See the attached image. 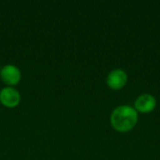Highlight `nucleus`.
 Instances as JSON below:
<instances>
[{"label": "nucleus", "instance_id": "obj_3", "mask_svg": "<svg viewBox=\"0 0 160 160\" xmlns=\"http://www.w3.org/2000/svg\"><path fill=\"white\" fill-rule=\"evenodd\" d=\"M133 105H134L133 108L136 110L138 113L147 114V113H151L156 110L158 101L153 95L146 93L137 97Z\"/></svg>", "mask_w": 160, "mask_h": 160}, {"label": "nucleus", "instance_id": "obj_2", "mask_svg": "<svg viewBox=\"0 0 160 160\" xmlns=\"http://www.w3.org/2000/svg\"><path fill=\"white\" fill-rule=\"evenodd\" d=\"M128 81V73L122 68H114L109 72L106 78V84L107 86L113 90L119 91L123 89Z\"/></svg>", "mask_w": 160, "mask_h": 160}, {"label": "nucleus", "instance_id": "obj_1", "mask_svg": "<svg viewBox=\"0 0 160 160\" xmlns=\"http://www.w3.org/2000/svg\"><path fill=\"white\" fill-rule=\"evenodd\" d=\"M139 122V113L130 105H119L110 115L112 128L119 133H128L135 128Z\"/></svg>", "mask_w": 160, "mask_h": 160}, {"label": "nucleus", "instance_id": "obj_4", "mask_svg": "<svg viewBox=\"0 0 160 160\" xmlns=\"http://www.w3.org/2000/svg\"><path fill=\"white\" fill-rule=\"evenodd\" d=\"M0 78L2 82L9 87H14L21 82L22 73L20 68L12 64L5 65L0 70Z\"/></svg>", "mask_w": 160, "mask_h": 160}, {"label": "nucleus", "instance_id": "obj_5", "mask_svg": "<svg viewBox=\"0 0 160 160\" xmlns=\"http://www.w3.org/2000/svg\"><path fill=\"white\" fill-rule=\"evenodd\" d=\"M21 102V94L14 88L6 86L0 90V103L8 109L16 108Z\"/></svg>", "mask_w": 160, "mask_h": 160}]
</instances>
